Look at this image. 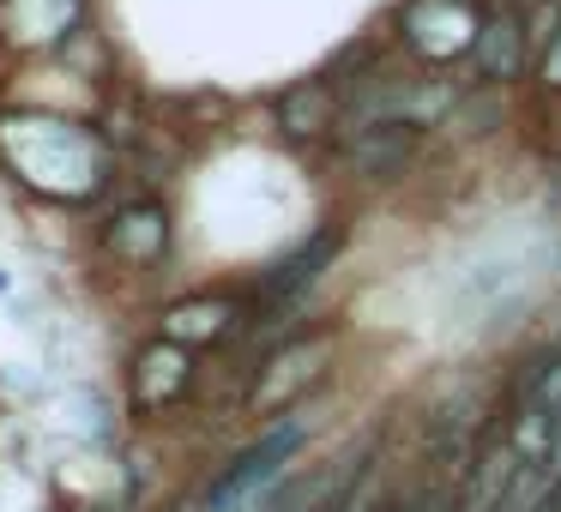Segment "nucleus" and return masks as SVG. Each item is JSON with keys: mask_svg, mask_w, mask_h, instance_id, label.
<instances>
[{"mask_svg": "<svg viewBox=\"0 0 561 512\" xmlns=\"http://www.w3.org/2000/svg\"><path fill=\"white\" fill-rule=\"evenodd\" d=\"M79 37H91V0H0L7 55H67Z\"/></svg>", "mask_w": 561, "mask_h": 512, "instance_id": "obj_9", "label": "nucleus"}, {"mask_svg": "<svg viewBox=\"0 0 561 512\" xmlns=\"http://www.w3.org/2000/svg\"><path fill=\"white\" fill-rule=\"evenodd\" d=\"M537 512H556V507H537Z\"/></svg>", "mask_w": 561, "mask_h": 512, "instance_id": "obj_14", "label": "nucleus"}, {"mask_svg": "<svg viewBox=\"0 0 561 512\" xmlns=\"http://www.w3.org/2000/svg\"><path fill=\"white\" fill-rule=\"evenodd\" d=\"M344 247H351V230H344L339 218L314 223V230L290 247V254H278L266 271H260V283L248 290V295H254V307H278V302H302V295H314L320 278L339 266Z\"/></svg>", "mask_w": 561, "mask_h": 512, "instance_id": "obj_10", "label": "nucleus"}, {"mask_svg": "<svg viewBox=\"0 0 561 512\" xmlns=\"http://www.w3.org/2000/svg\"><path fill=\"white\" fill-rule=\"evenodd\" d=\"M423 151H428V127L356 121V127H339V139L327 146V163L332 175H344L356 187H399L423 163Z\"/></svg>", "mask_w": 561, "mask_h": 512, "instance_id": "obj_3", "label": "nucleus"}, {"mask_svg": "<svg viewBox=\"0 0 561 512\" xmlns=\"http://www.w3.org/2000/svg\"><path fill=\"white\" fill-rule=\"evenodd\" d=\"M170 512H199V500H182V507H170Z\"/></svg>", "mask_w": 561, "mask_h": 512, "instance_id": "obj_13", "label": "nucleus"}, {"mask_svg": "<svg viewBox=\"0 0 561 512\" xmlns=\"http://www.w3.org/2000/svg\"><path fill=\"white\" fill-rule=\"evenodd\" d=\"M0 170L43 206H91L122 182V151L103 121L0 103Z\"/></svg>", "mask_w": 561, "mask_h": 512, "instance_id": "obj_1", "label": "nucleus"}, {"mask_svg": "<svg viewBox=\"0 0 561 512\" xmlns=\"http://www.w3.org/2000/svg\"><path fill=\"white\" fill-rule=\"evenodd\" d=\"M199 386V350L175 338H146L127 362V410L139 422H158V416L182 410Z\"/></svg>", "mask_w": 561, "mask_h": 512, "instance_id": "obj_5", "label": "nucleus"}, {"mask_svg": "<svg viewBox=\"0 0 561 512\" xmlns=\"http://www.w3.org/2000/svg\"><path fill=\"white\" fill-rule=\"evenodd\" d=\"M254 319V295L236 290H199V295H175L158 307V338H175L187 350H230Z\"/></svg>", "mask_w": 561, "mask_h": 512, "instance_id": "obj_8", "label": "nucleus"}, {"mask_svg": "<svg viewBox=\"0 0 561 512\" xmlns=\"http://www.w3.org/2000/svg\"><path fill=\"white\" fill-rule=\"evenodd\" d=\"M332 362H339V319L302 326L296 338H284L278 350L260 356V368L248 374V392H242V416L278 422V416L308 410V392L327 386Z\"/></svg>", "mask_w": 561, "mask_h": 512, "instance_id": "obj_2", "label": "nucleus"}, {"mask_svg": "<svg viewBox=\"0 0 561 512\" xmlns=\"http://www.w3.org/2000/svg\"><path fill=\"white\" fill-rule=\"evenodd\" d=\"M531 43H525V13L519 0H489L483 7V31L471 43V61H465V85H489V91H513L531 85Z\"/></svg>", "mask_w": 561, "mask_h": 512, "instance_id": "obj_7", "label": "nucleus"}, {"mask_svg": "<svg viewBox=\"0 0 561 512\" xmlns=\"http://www.w3.org/2000/svg\"><path fill=\"white\" fill-rule=\"evenodd\" d=\"M483 7L489 0H399L392 13V37L411 61L423 67H465L471 61V43L483 31Z\"/></svg>", "mask_w": 561, "mask_h": 512, "instance_id": "obj_4", "label": "nucleus"}, {"mask_svg": "<svg viewBox=\"0 0 561 512\" xmlns=\"http://www.w3.org/2000/svg\"><path fill=\"white\" fill-rule=\"evenodd\" d=\"M175 247V211L158 194H134L98 223V254L122 271H158Z\"/></svg>", "mask_w": 561, "mask_h": 512, "instance_id": "obj_6", "label": "nucleus"}, {"mask_svg": "<svg viewBox=\"0 0 561 512\" xmlns=\"http://www.w3.org/2000/svg\"><path fill=\"white\" fill-rule=\"evenodd\" d=\"M531 91L543 103H561V31H556V43H549L543 55H537V67H531Z\"/></svg>", "mask_w": 561, "mask_h": 512, "instance_id": "obj_12", "label": "nucleus"}, {"mask_svg": "<svg viewBox=\"0 0 561 512\" xmlns=\"http://www.w3.org/2000/svg\"><path fill=\"white\" fill-rule=\"evenodd\" d=\"M272 127H278L290 146H308V151H327L344 127V85L320 67L308 79H290V85L272 97Z\"/></svg>", "mask_w": 561, "mask_h": 512, "instance_id": "obj_11", "label": "nucleus"}]
</instances>
